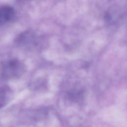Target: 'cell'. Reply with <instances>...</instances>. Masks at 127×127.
Segmentation results:
<instances>
[{
    "instance_id": "6da1fadb",
    "label": "cell",
    "mask_w": 127,
    "mask_h": 127,
    "mask_svg": "<svg viewBox=\"0 0 127 127\" xmlns=\"http://www.w3.org/2000/svg\"><path fill=\"white\" fill-rule=\"evenodd\" d=\"M25 67L19 60L12 59L3 61L0 65V73L5 79L18 78L24 72Z\"/></svg>"
},
{
    "instance_id": "7a4b0ae2",
    "label": "cell",
    "mask_w": 127,
    "mask_h": 127,
    "mask_svg": "<svg viewBox=\"0 0 127 127\" xmlns=\"http://www.w3.org/2000/svg\"><path fill=\"white\" fill-rule=\"evenodd\" d=\"M15 16V11L12 7L9 5L0 6V25L11 22Z\"/></svg>"
}]
</instances>
